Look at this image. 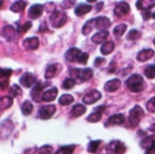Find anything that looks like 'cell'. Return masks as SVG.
<instances>
[{
	"label": "cell",
	"mask_w": 155,
	"mask_h": 154,
	"mask_svg": "<svg viewBox=\"0 0 155 154\" xmlns=\"http://www.w3.org/2000/svg\"><path fill=\"white\" fill-rule=\"evenodd\" d=\"M131 10V7L130 5H128V3L126 2H121L119 4L116 5V6L114 7V15L119 16V17H122V16H124L126 15Z\"/></svg>",
	"instance_id": "30bf717a"
},
{
	"label": "cell",
	"mask_w": 155,
	"mask_h": 154,
	"mask_svg": "<svg viewBox=\"0 0 155 154\" xmlns=\"http://www.w3.org/2000/svg\"><path fill=\"white\" fill-rule=\"evenodd\" d=\"M114 43L113 41H108V42H105L102 44L100 52L102 54L107 55V54H111L114 51Z\"/></svg>",
	"instance_id": "4316f807"
},
{
	"label": "cell",
	"mask_w": 155,
	"mask_h": 154,
	"mask_svg": "<svg viewBox=\"0 0 155 154\" xmlns=\"http://www.w3.org/2000/svg\"><path fill=\"white\" fill-rule=\"evenodd\" d=\"M104 109H105L104 106L97 107V108L95 109L94 113H91V114L86 118V120H87L89 123H98V122L102 119L103 113H104Z\"/></svg>",
	"instance_id": "2e32d148"
},
{
	"label": "cell",
	"mask_w": 155,
	"mask_h": 154,
	"mask_svg": "<svg viewBox=\"0 0 155 154\" xmlns=\"http://www.w3.org/2000/svg\"><path fill=\"white\" fill-rule=\"evenodd\" d=\"M142 36V32L136 29H133L129 32V34H127L126 38L130 41H136L138 39H140Z\"/></svg>",
	"instance_id": "836d02e7"
},
{
	"label": "cell",
	"mask_w": 155,
	"mask_h": 154,
	"mask_svg": "<svg viewBox=\"0 0 155 154\" xmlns=\"http://www.w3.org/2000/svg\"><path fill=\"white\" fill-rule=\"evenodd\" d=\"M144 75L149 79H154L155 78V65H148L144 70Z\"/></svg>",
	"instance_id": "f35d334b"
},
{
	"label": "cell",
	"mask_w": 155,
	"mask_h": 154,
	"mask_svg": "<svg viewBox=\"0 0 155 154\" xmlns=\"http://www.w3.org/2000/svg\"><path fill=\"white\" fill-rule=\"evenodd\" d=\"M44 9H45V5L41 4H35L30 6L27 15L30 19H37L42 15Z\"/></svg>",
	"instance_id": "ba28073f"
},
{
	"label": "cell",
	"mask_w": 155,
	"mask_h": 154,
	"mask_svg": "<svg viewBox=\"0 0 155 154\" xmlns=\"http://www.w3.org/2000/svg\"><path fill=\"white\" fill-rule=\"evenodd\" d=\"M143 116H144V111H143V109L142 107L138 106V105H135L130 111V113H129V121H130V123L134 127L137 126L140 123V122H141V120H142V118Z\"/></svg>",
	"instance_id": "3957f363"
},
{
	"label": "cell",
	"mask_w": 155,
	"mask_h": 154,
	"mask_svg": "<svg viewBox=\"0 0 155 154\" xmlns=\"http://www.w3.org/2000/svg\"><path fill=\"white\" fill-rule=\"evenodd\" d=\"M55 112H56L55 105L51 104V105H45V106L41 107L38 113H39V117L42 120H48L51 117H53Z\"/></svg>",
	"instance_id": "52a82bcc"
},
{
	"label": "cell",
	"mask_w": 155,
	"mask_h": 154,
	"mask_svg": "<svg viewBox=\"0 0 155 154\" xmlns=\"http://www.w3.org/2000/svg\"><path fill=\"white\" fill-rule=\"evenodd\" d=\"M0 87H1L2 90L8 87V79H2L1 82H0Z\"/></svg>",
	"instance_id": "681fc988"
},
{
	"label": "cell",
	"mask_w": 155,
	"mask_h": 154,
	"mask_svg": "<svg viewBox=\"0 0 155 154\" xmlns=\"http://www.w3.org/2000/svg\"><path fill=\"white\" fill-rule=\"evenodd\" d=\"M74 85H75V81L73 78H67L63 82L62 88L64 90H71L74 87Z\"/></svg>",
	"instance_id": "74e56055"
},
{
	"label": "cell",
	"mask_w": 155,
	"mask_h": 154,
	"mask_svg": "<svg viewBox=\"0 0 155 154\" xmlns=\"http://www.w3.org/2000/svg\"><path fill=\"white\" fill-rule=\"evenodd\" d=\"M146 109L150 113H155V97L151 98L147 104H146Z\"/></svg>",
	"instance_id": "60d3db41"
},
{
	"label": "cell",
	"mask_w": 155,
	"mask_h": 154,
	"mask_svg": "<svg viewBox=\"0 0 155 154\" xmlns=\"http://www.w3.org/2000/svg\"><path fill=\"white\" fill-rule=\"evenodd\" d=\"M153 44H154V45H155V39L153 40Z\"/></svg>",
	"instance_id": "11a10c76"
},
{
	"label": "cell",
	"mask_w": 155,
	"mask_h": 154,
	"mask_svg": "<svg viewBox=\"0 0 155 154\" xmlns=\"http://www.w3.org/2000/svg\"><path fill=\"white\" fill-rule=\"evenodd\" d=\"M122 82L119 79H113L104 84V90L107 93H114L121 87Z\"/></svg>",
	"instance_id": "9a60e30c"
},
{
	"label": "cell",
	"mask_w": 155,
	"mask_h": 154,
	"mask_svg": "<svg viewBox=\"0 0 155 154\" xmlns=\"http://www.w3.org/2000/svg\"><path fill=\"white\" fill-rule=\"evenodd\" d=\"M88 59H89V54L87 53H83L81 54L79 60H78V63L79 64H85L87 63Z\"/></svg>",
	"instance_id": "f6af8a7d"
},
{
	"label": "cell",
	"mask_w": 155,
	"mask_h": 154,
	"mask_svg": "<svg viewBox=\"0 0 155 154\" xmlns=\"http://www.w3.org/2000/svg\"><path fill=\"white\" fill-rule=\"evenodd\" d=\"M23 46L26 50H35L39 46V39L35 36L25 38L23 42Z\"/></svg>",
	"instance_id": "7c38bea8"
},
{
	"label": "cell",
	"mask_w": 155,
	"mask_h": 154,
	"mask_svg": "<svg viewBox=\"0 0 155 154\" xmlns=\"http://www.w3.org/2000/svg\"><path fill=\"white\" fill-rule=\"evenodd\" d=\"M152 15L153 14H151V11H142V16L144 20H148Z\"/></svg>",
	"instance_id": "c3c4849f"
},
{
	"label": "cell",
	"mask_w": 155,
	"mask_h": 154,
	"mask_svg": "<svg viewBox=\"0 0 155 154\" xmlns=\"http://www.w3.org/2000/svg\"><path fill=\"white\" fill-rule=\"evenodd\" d=\"M109 148L115 154H124L126 152L125 145L123 143L119 142V141L112 142L110 143V145H109Z\"/></svg>",
	"instance_id": "ac0fdd59"
},
{
	"label": "cell",
	"mask_w": 155,
	"mask_h": 154,
	"mask_svg": "<svg viewBox=\"0 0 155 154\" xmlns=\"http://www.w3.org/2000/svg\"><path fill=\"white\" fill-rule=\"evenodd\" d=\"M62 66L61 64H51L50 66L47 67L46 71H45V78L46 80H49V79H53L61 70Z\"/></svg>",
	"instance_id": "4fadbf2b"
},
{
	"label": "cell",
	"mask_w": 155,
	"mask_h": 154,
	"mask_svg": "<svg viewBox=\"0 0 155 154\" xmlns=\"http://www.w3.org/2000/svg\"><path fill=\"white\" fill-rule=\"evenodd\" d=\"M36 76L32 73H25L19 79V83L25 88H31L36 84Z\"/></svg>",
	"instance_id": "5b68a950"
},
{
	"label": "cell",
	"mask_w": 155,
	"mask_h": 154,
	"mask_svg": "<svg viewBox=\"0 0 155 154\" xmlns=\"http://www.w3.org/2000/svg\"><path fill=\"white\" fill-rule=\"evenodd\" d=\"M39 154H51L53 152V147L50 145H45L39 148L38 150Z\"/></svg>",
	"instance_id": "b9f144b4"
},
{
	"label": "cell",
	"mask_w": 155,
	"mask_h": 154,
	"mask_svg": "<svg viewBox=\"0 0 155 154\" xmlns=\"http://www.w3.org/2000/svg\"><path fill=\"white\" fill-rule=\"evenodd\" d=\"M150 131H152V132H155V123H153V124L151 126V128H150Z\"/></svg>",
	"instance_id": "f5cc1de1"
},
{
	"label": "cell",
	"mask_w": 155,
	"mask_h": 154,
	"mask_svg": "<svg viewBox=\"0 0 155 154\" xmlns=\"http://www.w3.org/2000/svg\"><path fill=\"white\" fill-rule=\"evenodd\" d=\"M85 112H86V107H85L84 104L78 103V104H75V105L72 108V110H71V112H70V114H71L72 117L77 118V117L82 116L84 113H85Z\"/></svg>",
	"instance_id": "603a6c76"
},
{
	"label": "cell",
	"mask_w": 155,
	"mask_h": 154,
	"mask_svg": "<svg viewBox=\"0 0 155 154\" xmlns=\"http://www.w3.org/2000/svg\"><path fill=\"white\" fill-rule=\"evenodd\" d=\"M33 109H34V106H33V103L26 100L23 103H22V106H21V111H22V113L25 115V116H28L32 113L33 112Z\"/></svg>",
	"instance_id": "83f0119b"
},
{
	"label": "cell",
	"mask_w": 155,
	"mask_h": 154,
	"mask_svg": "<svg viewBox=\"0 0 155 154\" xmlns=\"http://www.w3.org/2000/svg\"><path fill=\"white\" fill-rule=\"evenodd\" d=\"M21 94H22V89H21L17 84H14V85L10 88V90H9V95H10V97H12V98L17 97V96H19V95H21Z\"/></svg>",
	"instance_id": "d590c367"
},
{
	"label": "cell",
	"mask_w": 155,
	"mask_h": 154,
	"mask_svg": "<svg viewBox=\"0 0 155 154\" xmlns=\"http://www.w3.org/2000/svg\"><path fill=\"white\" fill-rule=\"evenodd\" d=\"M12 73H13V71L11 70V69H1L0 70V74H1V78L2 79H7L11 74H12Z\"/></svg>",
	"instance_id": "ee69618b"
},
{
	"label": "cell",
	"mask_w": 155,
	"mask_h": 154,
	"mask_svg": "<svg viewBox=\"0 0 155 154\" xmlns=\"http://www.w3.org/2000/svg\"><path fill=\"white\" fill-rule=\"evenodd\" d=\"M125 117L123 113L114 114L107 120L108 125H121L124 123Z\"/></svg>",
	"instance_id": "d6986e66"
},
{
	"label": "cell",
	"mask_w": 155,
	"mask_h": 154,
	"mask_svg": "<svg viewBox=\"0 0 155 154\" xmlns=\"http://www.w3.org/2000/svg\"><path fill=\"white\" fill-rule=\"evenodd\" d=\"M31 27H32V23L29 22V21H27V22H25L23 25H20V27H19V29H18V32H19V33H25V32H27Z\"/></svg>",
	"instance_id": "7bdbcfd3"
},
{
	"label": "cell",
	"mask_w": 155,
	"mask_h": 154,
	"mask_svg": "<svg viewBox=\"0 0 155 154\" xmlns=\"http://www.w3.org/2000/svg\"><path fill=\"white\" fill-rule=\"evenodd\" d=\"M94 75V72L91 68H85V69H82V73H81V77L80 80L83 82L88 81L90 80Z\"/></svg>",
	"instance_id": "4dcf8cb0"
},
{
	"label": "cell",
	"mask_w": 155,
	"mask_h": 154,
	"mask_svg": "<svg viewBox=\"0 0 155 154\" xmlns=\"http://www.w3.org/2000/svg\"><path fill=\"white\" fill-rule=\"evenodd\" d=\"M74 101V97H73L71 94H63V95L59 98L58 103H59V104L64 105V106H65V105L71 104Z\"/></svg>",
	"instance_id": "1f68e13d"
},
{
	"label": "cell",
	"mask_w": 155,
	"mask_h": 154,
	"mask_svg": "<svg viewBox=\"0 0 155 154\" xmlns=\"http://www.w3.org/2000/svg\"><path fill=\"white\" fill-rule=\"evenodd\" d=\"M111 26V21L106 16H99L96 18V28L100 31H106Z\"/></svg>",
	"instance_id": "5bb4252c"
},
{
	"label": "cell",
	"mask_w": 155,
	"mask_h": 154,
	"mask_svg": "<svg viewBox=\"0 0 155 154\" xmlns=\"http://www.w3.org/2000/svg\"><path fill=\"white\" fill-rule=\"evenodd\" d=\"M48 84H49L48 83L43 84V83H41V82L35 84V86L33 88V90H32V92H31V93H30L32 99H33L35 102L39 103V102H41V100H43V95H44V93H43L44 89H45V87L48 86Z\"/></svg>",
	"instance_id": "277c9868"
},
{
	"label": "cell",
	"mask_w": 155,
	"mask_h": 154,
	"mask_svg": "<svg viewBox=\"0 0 155 154\" xmlns=\"http://www.w3.org/2000/svg\"><path fill=\"white\" fill-rule=\"evenodd\" d=\"M97 6H98V11H100V10L104 7V2L98 3V4H97Z\"/></svg>",
	"instance_id": "816d5d0a"
},
{
	"label": "cell",
	"mask_w": 155,
	"mask_h": 154,
	"mask_svg": "<svg viewBox=\"0 0 155 154\" xmlns=\"http://www.w3.org/2000/svg\"><path fill=\"white\" fill-rule=\"evenodd\" d=\"M94 26H96V18H93V19H90L88 20L83 26V29H82V33L84 35H88L94 28Z\"/></svg>",
	"instance_id": "484cf974"
},
{
	"label": "cell",
	"mask_w": 155,
	"mask_h": 154,
	"mask_svg": "<svg viewBox=\"0 0 155 154\" xmlns=\"http://www.w3.org/2000/svg\"><path fill=\"white\" fill-rule=\"evenodd\" d=\"M126 85L128 89L133 93H140L145 89V84L143 77L140 74H133L126 81Z\"/></svg>",
	"instance_id": "6da1fadb"
},
{
	"label": "cell",
	"mask_w": 155,
	"mask_h": 154,
	"mask_svg": "<svg viewBox=\"0 0 155 154\" xmlns=\"http://www.w3.org/2000/svg\"><path fill=\"white\" fill-rule=\"evenodd\" d=\"M81 73H82V69H79V68H73L71 69L70 71V76L74 80V79H79L80 80V77H81Z\"/></svg>",
	"instance_id": "ab89813d"
},
{
	"label": "cell",
	"mask_w": 155,
	"mask_h": 154,
	"mask_svg": "<svg viewBox=\"0 0 155 154\" xmlns=\"http://www.w3.org/2000/svg\"><path fill=\"white\" fill-rule=\"evenodd\" d=\"M26 6V2L25 1H15L10 6V10L14 13H20L22 12Z\"/></svg>",
	"instance_id": "f1b7e54d"
},
{
	"label": "cell",
	"mask_w": 155,
	"mask_h": 154,
	"mask_svg": "<svg viewBox=\"0 0 155 154\" xmlns=\"http://www.w3.org/2000/svg\"><path fill=\"white\" fill-rule=\"evenodd\" d=\"M68 4H74V1H64V2H62L61 6H62L63 8L69 9V8H71V7L74 5H68Z\"/></svg>",
	"instance_id": "7dc6e473"
},
{
	"label": "cell",
	"mask_w": 155,
	"mask_h": 154,
	"mask_svg": "<svg viewBox=\"0 0 155 154\" xmlns=\"http://www.w3.org/2000/svg\"><path fill=\"white\" fill-rule=\"evenodd\" d=\"M75 149L74 145H67L61 147L54 154H72Z\"/></svg>",
	"instance_id": "e575fe53"
},
{
	"label": "cell",
	"mask_w": 155,
	"mask_h": 154,
	"mask_svg": "<svg viewBox=\"0 0 155 154\" xmlns=\"http://www.w3.org/2000/svg\"><path fill=\"white\" fill-rule=\"evenodd\" d=\"M105 62V59L104 58H102V57H96V59L94 60V66L95 67H100Z\"/></svg>",
	"instance_id": "bcb514c9"
},
{
	"label": "cell",
	"mask_w": 155,
	"mask_h": 154,
	"mask_svg": "<svg viewBox=\"0 0 155 154\" xmlns=\"http://www.w3.org/2000/svg\"><path fill=\"white\" fill-rule=\"evenodd\" d=\"M127 29V25L125 24H120L118 25H116L114 29V34L116 37H121L126 31Z\"/></svg>",
	"instance_id": "d6a6232c"
},
{
	"label": "cell",
	"mask_w": 155,
	"mask_h": 154,
	"mask_svg": "<svg viewBox=\"0 0 155 154\" xmlns=\"http://www.w3.org/2000/svg\"><path fill=\"white\" fill-rule=\"evenodd\" d=\"M57 93H58V90L56 87H53L47 91H45L44 93V95H43V101L45 102H53L55 100L56 96H57Z\"/></svg>",
	"instance_id": "44dd1931"
},
{
	"label": "cell",
	"mask_w": 155,
	"mask_h": 154,
	"mask_svg": "<svg viewBox=\"0 0 155 154\" xmlns=\"http://www.w3.org/2000/svg\"><path fill=\"white\" fill-rule=\"evenodd\" d=\"M13 104V98L10 96H4L0 100V109L6 110L10 108Z\"/></svg>",
	"instance_id": "f546056e"
},
{
	"label": "cell",
	"mask_w": 155,
	"mask_h": 154,
	"mask_svg": "<svg viewBox=\"0 0 155 154\" xmlns=\"http://www.w3.org/2000/svg\"><path fill=\"white\" fill-rule=\"evenodd\" d=\"M153 6H155V1L153 0H141L136 3V7L142 11H150Z\"/></svg>",
	"instance_id": "7402d4cb"
},
{
	"label": "cell",
	"mask_w": 155,
	"mask_h": 154,
	"mask_svg": "<svg viewBox=\"0 0 155 154\" xmlns=\"http://www.w3.org/2000/svg\"><path fill=\"white\" fill-rule=\"evenodd\" d=\"M82 51L76 47H72L70 48L66 53H65V59L68 61V62H71V63H74L75 61H78L81 54H82Z\"/></svg>",
	"instance_id": "8fae6325"
},
{
	"label": "cell",
	"mask_w": 155,
	"mask_h": 154,
	"mask_svg": "<svg viewBox=\"0 0 155 154\" xmlns=\"http://www.w3.org/2000/svg\"><path fill=\"white\" fill-rule=\"evenodd\" d=\"M108 35H109L108 31H100L92 36V41L94 44H101L107 39Z\"/></svg>",
	"instance_id": "cb8c5ba5"
},
{
	"label": "cell",
	"mask_w": 155,
	"mask_h": 154,
	"mask_svg": "<svg viewBox=\"0 0 155 154\" xmlns=\"http://www.w3.org/2000/svg\"><path fill=\"white\" fill-rule=\"evenodd\" d=\"M145 154H155V145L154 146H153V147H151L150 149H148V150L146 151Z\"/></svg>",
	"instance_id": "f907efd6"
},
{
	"label": "cell",
	"mask_w": 155,
	"mask_h": 154,
	"mask_svg": "<svg viewBox=\"0 0 155 154\" xmlns=\"http://www.w3.org/2000/svg\"><path fill=\"white\" fill-rule=\"evenodd\" d=\"M92 8H93L92 5H90L88 4H80L74 9V14L77 16H83V15L88 14L89 12H91Z\"/></svg>",
	"instance_id": "ffe728a7"
},
{
	"label": "cell",
	"mask_w": 155,
	"mask_h": 154,
	"mask_svg": "<svg viewBox=\"0 0 155 154\" xmlns=\"http://www.w3.org/2000/svg\"><path fill=\"white\" fill-rule=\"evenodd\" d=\"M1 33H2V35L8 42H12L15 39H16V37H17L16 30L12 25H5V26H4L2 31H1Z\"/></svg>",
	"instance_id": "9c48e42d"
},
{
	"label": "cell",
	"mask_w": 155,
	"mask_h": 154,
	"mask_svg": "<svg viewBox=\"0 0 155 154\" xmlns=\"http://www.w3.org/2000/svg\"><path fill=\"white\" fill-rule=\"evenodd\" d=\"M155 145V134L153 135H150V136H147L146 138L143 139L140 143V146L144 149V150H148L150 149L151 147L154 146Z\"/></svg>",
	"instance_id": "d4e9b609"
},
{
	"label": "cell",
	"mask_w": 155,
	"mask_h": 154,
	"mask_svg": "<svg viewBox=\"0 0 155 154\" xmlns=\"http://www.w3.org/2000/svg\"><path fill=\"white\" fill-rule=\"evenodd\" d=\"M101 98H102V93L98 90H92L84 96L83 103L90 105V104H93V103L98 102Z\"/></svg>",
	"instance_id": "8992f818"
},
{
	"label": "cell",
	"mask_w": 155,
	"mask_h": 154,
	"mask_svg": "<svg viewBox=\"0 0 155 154\" xmlns=\"http://www.w3.org/2000/svg\"><path fill=\"white\" fill-rule=\"evenodd\" d=\"M100 144H101V141H99V140L90 142L89 144H88V147H87L88 152H90V153H94V152L97 151V149L99 148Z\"/></svg>",
	"instance_id": "8d00e7d4"
},
{
	"label": "cell",
	"mask_w": 155,
	"mask_h": 154,
	"mask_svg": "<svg viewBox=\"0 0 155 154\" xmlns=\"http://www.w3.org/2000/svg\"><path fill=\"white\" fill-rule=\"evenodd\" d=\"M152 17H153V18H154V19H155V12H154V13H153V14Z\"/></svg>",
	"instance_id": "db71d44e"
},
{
	"label": "cell",
	"mask_w": 155,
	"mask_h": 154,
	"mask_svg": "<svg viewBox=\"0 0 155 154\" xmlns=\"http://www.w3.org/2000/svg\"><path fill=\"white\" fill-rule=\"evenodd\" d=\"M67 21V15L64 11L55 10L52 13L50 16V22L53 27L60 28L62 27Z\"/></svg>",
	"instance_id": "7a4b0ae2"
},
{
	"label": "cell",
	"mask_w": 155,
	"mask_h": 154,
	"mask_svg": "<svg viewBox=\"0 0 155 154\" xmlns=\"http://www.w3.org/2000/svg\"><path fill=\"white\" fill-rule=\"evenodd\" d=\"M154 54V51L153 49H143L138 53L136 59L139 62H146L151 58H153Z\"/></svg>",
	"instance_id": "e0dca14e"
}]
</instances>
